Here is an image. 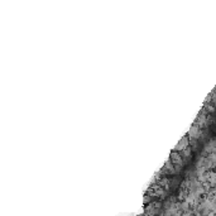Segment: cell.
<instances>
[{"instance_id": "obj_1", "label": "cell", "mask_w": 216, "mask_h": 216, "mask_svg": "<svg viewBox=\"0 0 216 216\" xmlns=\"http://www.w3.org/2000/svg\"><path fill=\"white\" fill-rule=\"evenodd\" d=\"M188 145V139L187 138H182L181 140H179V143L176 145V148H174V150H179V149H186V147Z\"/></svg>"}, {"instance_id": "obj_3", "label": "cell", "mask_w": 216, "mask_h": 216, "mask_svg": "<svg viewBox=\"0 0 216 216\" xmlns=\"http://www.w3.org/2000/svg\"><path fill=\"white\" fill-rule=\"evenodd\" d=\"M190 135L191 137H198L200 135V130H198V126H196V125H193L190 129Z\"/></svg>"}, {"instance_id": "obj_4", "label": "cell", "mask_w": 216, "mask_h": 216, "mask_svg": "<svg viewBox=\"0 0 216 216\" xmlns=\"http://www.w3.org/2000/svg\"><path fill=\"white\" fill-rule=\"evenodd\" d=\"M191 154V149L190 148H187V149H183V155H186V157H190Z\"/></svg>"}, {"instance_id": "obj_2", "label": "cell", "mask_w": 216, "mask_h": 216, "mask_svg": "<svg viewBox=\"0 0 216 216\" xmlns=\"http://www.w3.org/2000/svg\"><path fill=\"white\" fill-rule=\"evenodd\" d=\"M171 158H172V161H173V163H177V164H181V162H182V158H181V155H179L177 152H173V153L171 154Z\"/></svg>"}]
</instances>
